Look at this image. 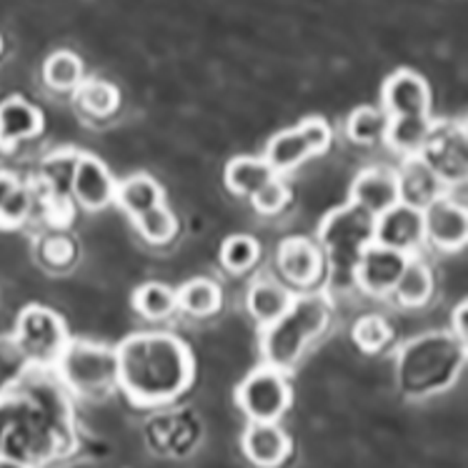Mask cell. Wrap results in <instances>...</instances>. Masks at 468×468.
Masks as SVG:
<instances>
[{
    "label": "cell",
    "instance_id": "6da1fadb",
    "mask_svg": "<svg viewBox=\"0 0 468 468\" xmlns=\"http://www.w3.org/2000/svg\"><path fill=\"white\" fill-rule=\"evenodd\" d=\"M118 388L138 406H161L188 391L196 376L191 348L168 331H144L115 346Z\"/></svg>",
    "mask_w": 468,
    "mask_h": 468
},
{
    "label": "cell",
    "instance_id": "836d02e7",
    "mask_svg": "<svg viewBox=\"0 0 468 468\" xmlns=\"http://www.w3.org/2000/svg\"><path fill=\"white\" fill-rule=\"evenodd\" d=\"M288 201H291V191L278 176H273L261 191L250 196V206L259 210L261 216H276V213L286 208Z\"/></svg>",
    "mask_w": 468,
    "mask_h": 468
},
{
    "label": "cell",
    "instance_id": "d6a6232c",
    "mask_svg": "<svg viewBox=\"0 0 468 468\" xmlns=\"http://www.w3.org/2000/svg\"><path fill=\"white\" fill-rule=\"evenodd\" d=\"M354 344L364 351V354H381L386 346L391 344L393 328L391 324L378 314L361 315L354 324Z\"/></svg>",
    "mask_w": 468,
    "mask_h": 468
},
{
    "label": "cell",
    "instance_id": "ac0fdd59",
    "mask_svg": "<svg viewBox=\"0 0 468 468\" xmlns=\"http://www.w3.org/2000/svg\"><path fill=\"white\" fill-rule=\"evenodd\" d=\"M399 191H401V203H409L413 208H429L431 203L446 196V186L439 176L433 173L429 163L420 155H409L403 158L399 168Z\"/></svg>",
    "mask_w": 468,
    "mask_h": 468
},
{
    "label": "cell",
    "instance_id": "f35d334b",
    "mask_svg": "<svg viewBox=\"0 0 468 468\" xmlns=\"http://www.w3.org/2000/svg\"><path fill=\"white\" fill-rule=\"evenodd\" d=\"M463 125V131H466V135H468V118H466V123H461Z\"/></svg>",
    "mask_w": 468,
    "mask_h": 468
},
{
    "label": "cell",
    "instance_id": "30bf717a",
    "mask_svg": "<svg viewBox=\"0 0 468 468\" xmlns=\"http://www.w3.org/2000/svg\"><path fill=\"white\" fill-rule=\"evenodd\" d=\"M409 259L411 256H406L401 250L386 249L381 243H371L364 250V256L358 259V266H356L354 273V286L358 291H364L366 296H391Z\"/></svg>",
    "mask_w": 468,
    "mask_h": 468
},
{
    "label": "cell",
    "instance_id": "3957f363",
    "mask_svg": "<svg viewBox=\"0 0 468 468\" xmlns=\"http://www.w3.org/2000/svg\"><path fill=\"white\" fill-rule=\"evenodd\" d=\"M331 315L334 308L325 293H296L286 314L273 324L263 325L261 351L266 366L283 373L291 371L303 358L308 346H314L325 334V328L331 325Z\"/></svg>",
    "mask_w": 468,
    "mask_h": 468
},
{
    "label": "cell",
    "instance_id": "5bb4252c",
    "mask_svg": "<svg viewBox=\"0 0 468 468\" xmlns=\"http://www.w3.org/2000/svg\"><path fill=\"white\" fill-rule=\"evenodd\" d=\"M115 188H118V181H115L113 173L108 171V165H105L98 155H78L70 193L76 196V201L80 203L83 208H108L111 203H115Z\"/></svg>",
    "mask_w": 468,
    "mask_h": 468
},
{
    "label": "cell",
    "instance_id": "ba28073f",
    "mask_svg": "<svg viewBox=\"0 0 468 468\" xmlns=\"http://www.w3.org/2000/svg\"><path fill=\"white\" fill-rule=\"evenodd\" d=\"M236 401L249 420H281L293 401V391L286 373L273 366H261L240 381Z\"/></svg>",
    "mask_w": 468,
    "mask_h": 468
},
{
    "label": "cell",
    "instance_id": "484cf974",
    "mask_svg": "<svg viewBox=\"0 0 468 468\" xmlns=\"http://www.w3.org/2000/svg\"><path fill=\"white\" fill-rule=\"evenodd\" d=\"M391 113L378 105H361L346 121V135L358 145H376L386 141Z\"/></svg>",
    "mask_w": 468,
    "mask_h": 468
},
{
    "label": "cell",
    "instance_id": "4fadbf2b",
    "mask_svg": "<svg viewBox=\"0 0 468 468\" xmlns=\"http://www.w3.org/2000/svg\"><path fill=\"white\" fill-rule=\"evenodd\" d=\"M276 266L286 283L296 288H311L324 276V250L306 236H293L278 246Z\"/></svg>",
    "mask_w": 468,
    "mask_h": 468
},
{
    "label": "cell",
    "instance_id": "44dd1931",
    "mask_svg": "<svg viewBox=\"0 0 468 468\" xmlns=\"http://www.w3.org/2000/svg\"><path fill=\"white\" fill-rule=\"evenodd\" d=\"M115 203L128 213V218L133 220L141 213H145V210L165 203V196H163L161 183L155 181L154 176H148V173H133L125 181L118 183V188H115Z\"/></svg>",
    "mask_w": 468,
    "mask_h": 468
},
{
    "label": "cell",
    "instance_id": "f1b7e54d",
    "mask_svg": "<svg viewBox=\"0 0 468 468\" xmlns=\"http://www.w3.org/2000/svg\"><path fill=\"white\" fill-rule=\"evenodd\" d=\"M43 78L53 90L73 93L83 83V60L70 50H56L43 66Z\"/></svg>",
    "mask_w": 468,
    "mask_h": 468
},
{
    "label": "cell",
    "instance_id": "9c48e42d",
    "mask_svg": "<svg viewBox=\"0 0 468 468\" xmlns=\"http://www.w3.org/2000/svg\"><path fill=\"white\" fill-rule=\"evenodd\" d=\"M419 155L429 163L446 188L468 183V135L461 123L433 121V131Z\"/></svg>",
    "mask_w": 468,
    "mask_h": 468
},
{
    "label": "cell",
    "instance_id": "f546056e",
    "mask_svg": "<svg viewBox=\"0 0 468 468\" xmlns=\"http://www.w3.org/2000/svg\"><path fill=\"white\" fill-rule=\"evenodd\" d=\"M133 226L141 233V239L154 243V246L171 243L176 239V233H178V218H176V213L165 203L141 213L138 218H133Z\"/></svg>",
    "mask_w": 468,
    "mask_h": 468
},
{
    "label": "cell",
    "instance_id": "1f68e13d",
    "mask_svg": "<svg viewBox=\"0 0 468 468\" xmlns=\"http://www.w3.org/2000/svg\"><path fill=\"white\" fill-rule=\"evenodd\" d=\"M30 193L13 176L0 173V226H18L28 216Z\"/></svg>",
    "mask_w": 468,
    "mask_h": 468
},
{
    "label": "cell",
    "instance_id": "8fae6325",
    "mask_svg": "<svg viewBox=\"0 0 468 468\" xmlns=\"http://www.w3.org/2000/svg\"><path fill=\"white\" fill-rule=\"evenodd\" d=\"M373 243L401 250L406 256H416V250L426 243L423 210L413 208L409 203H396L388 210H383L381 216H376Z\"/></svg>",
    "mask_w": 468,
    "mask_h": 468
},
{
    "label": "cell",
    "instance_id": "ffe728a7",
    "mask_svg": "<svg viewBox=\"0 0 468 468\" xmlns=\"http://www.w3.org/2000/svg\"><path fill=\"white\" fill-rule=\"evenodd\" d=\"M293 298H296V293L286 283H281L278 278L263 276L250 283L249 296H246V306H249L250 315L261 325H268L286 314L291 303H293Z\"/></svg>",
    "mask_w": 468,
    "mask_h": 468
},
{
    "label": "cell",
    "instance_id": "e575fe53",
    "mask_svg": "<svg viewBox=\"0 0 468 468\" xmlns=\"http://www.w3.org/2000/svg\"><path fill=\"white\" fill-rule=\"evenodd\" d=\"M78 155L80 154H76V151L73 154H60L46 163V176H48V181L56 186L58 191L70 193V188H73V173H76Z\"/></svg>",
    "mask_w": 468,
    "mask_h": 468
},
{
    "label": "cell",
    "instance_id": "8d00e7d4",
    "mask_svg": "<svg viewBox=\"0 0 468 468\" xmlns=\"http://www.w3.org/2000/svg\"><path fill=\"white\" fill-rule=\"evenodd\" d=\"M451 331L459 335V341L468 348V298L456 306L453 318H451Z\"/></svg>",
    "mask_w": 468,
    "mask_h": 468
},
{
    "label": "cell",
    "instance_id": "8992f818",
    "mask_svg": "<svg viewBox=\"0 0 468 468\" xmlns=\"http://www.w3.org/2000/svg\"><path fill=\"white\" fill-rule=\"evenodd\" d=\"M331 141H334V133H331V125L325 123V118L311 115L293 128L273 135L266 144L263 158L281 176V173L298 168L308 158L324 155L331 148Z\"/></svg>",
    "mask_w": 468,
    "mask_h": 468
},
{
    "label": "cell",
    "instance_id": "4dcf8cb0",
    "mask_svg": "<svg viewBox=\"0 0 468 468\" xmlns=\"http://www.w3.org/2000/svg\"><path fill=\"white\" fill-rule=\"evenodd\" d=\"M261 259V243L249 233H233L220 246V263L230 273H246L256 266Z\"/></svg>",
    "mask_w": 468,
    "mask_h": 468
},
{
    "label": "cell",
    "instance_id": "ab89813d",
    "mask_svg": "<svg viewBox=\"0 0 468 468\" xmlns=\"http://www.w3.org/2000/svg\"><path fill=\"white\" fill-rule=\"evenodd\" d=\"M0 48H3V40H0Z\"/></svg>",
    "mask_w": 468,
    "mask_h": 468
},
{
    "label": "cell",
    "instance_id": "d590c367",
    "mask_svg": "<svg viewBox=\"0 0 468 468\" xmlns=\"http://www.w3.org/2000/svg\"><path fill=\"white\" fill-rule=\"evenodd\" d=\"M43 256H46V261H48L50 266L63 268L76 259V243L70 239H66V236H50V239L43 243Z\"/></svg>",
    "mask_w": 468,
    "mask_h": 468
},
{
    "label": "cell",
    "instance_id": "e0dca14e",
    "mask_svg": "<svg viewBox=\"0 0 468 468\" xmlns=\"http://www.w3.org/2000/svg\"><path fill=\"white\" fill-rule=\"evenodd\" d=\"M243 453L259 468H278L291 456V439L278 420H250L243 433Z\"/></svg>",
    "mask_w": 468,
    "mask_h": 468
},
{
    "label": "cell",
    "instance_id": "7a4b0ae2",
    "mask_svg": "<svg viewBox=\"0 0 468 468\" xmlns=\"http://www.w3.org/2000/svg\"><path fill=\"white\" fill-rule=\"evenodd\" d=\"M468 348L453 331H431L411 338L396 356V381L406 399H429L459 381Z\"/></svg>",
    "mask_w": 468,
    "mask_h": 468
},
{
    "label": "cell",
    "instance_id": "4316f807",
    "mask_svg": "<svg viewBox=\"0 0 468 468\" xmlns=\"http://www.w3.org/2000/svg\"><path fill=\"white\" fill-rule=\"evenodd\" d=\"M133 308L148 321H165L178 311V293L176 288L161 281H148L133 291Z\"/></svg>",
    "mask_w": 468,
    "mask_h": 468
},
{
    "label": "cell",
    "instance_id": "52a82bcc",
    "mask_svg": "<svg viewBox=\"0 0 468 468\" xmlns=\"http://www.w3.org/2000/svg\"><path fill=\"white\" fill-rule=\"evenodd\" d=\"M70 341L66 321L46 306H28L18 315L16 346L18 354L40 366H56L63 348Z\"/></svg>",
    "mask_w": 468,
    "mask_h": 468
},
{
    "label": "cell",
    "instance_id": "5b68a950",
    "mask_svg": "<svg viewBox=\"0 0 468 468\" xmlns=\"http://www.w3.org/2000/svg\"><path fill=\"white\" fill-rule=\"evenodd\" d=\"M56 366L63 383L83 399H103L118 388V354L111 346L70 338Z\"/></svg>",
    "mask_w": 468,
    "mask_h": 468
},
{
    "label": "cell",
    "instance_id": "7c38bea8",
    "mask_svg": "<svg viewBox=\"0 0 468 468\" xmlns=\"http://www.w3.org/2000/svg\"><path fill=\"white\" fill-rule=\"evenodd\" d=\"M426 243L443 253H453L468 246V206L441 196L429 208H423Z\"/></svg>",
    "mask_w": 468,
    "mask_h": 468
},
{
    "label": "cell",
    "instance_id": "7402d4cb",
    "mask_svg": "<svg viewBox=\"0 0 468 468\" xmlns=\"http://www.w3.org/2000/svg\"><path fill=\"white\" fill-rule=\"evenodd\" d=\"M431 131H433V115H391V125L386 133V144L391 151L409 158V155H419L423 145L429 141Z\"/></svg>",
    "mask_w": 468,
    "mask_h": 468
},
{
    "label": "cell",
    "instance_id": "603a6c76",
    "mask_svg": "<svg viewBox=\"0 0 468 468\" xmlns=\"http://www.w3.org/2000/svg\"><path fill=\"white\" fill-rule=\"evenodd\" d=\"M273 176H278L266 163L263 155H236L226 165V186L230 193L250 198L253 193L261 191Z\"/></svg>",
    "mask_w": 468,
    "mask_h": 468
},
{
    "label": "cell",
    "instance_id": "74e56055",
    "mask_svg": "<svg viewBox=\"0 0 468 468\" xmlns=\"http://www.w3.org/2000/svg\"><path fill=\"white\" fill-rule=\"evenodd\" d=\"M0 468H30L26 461L16 459V456H0Z\"/></svg>",
    "mask_w": 468,
    "mask_h": 468
},
{
    "label": "cell",
    "instance_id": "d6986e66",
    "mask_svg": "<svg viewBox=\"0 0 468 468\" xmlns=\"http://www.w3.org/2000/svg\"><path fill=\"white\" fill-rule=\"evenodd\" d=\"M43 131V115L33 103L23 98H8L0 103V151L16 148Z\"/></svg>",
    "mask_w": 468,
    "mask_h": 468
},
{
    "label": "cell",
    "instance_id": "9a60e30c",
    "mask_svg": "<svg viewBox=\"0 0 468 468\" xmlns=\"http://www.w3.org/2000/svg\"><path fill=\"white\" fill-rule=\"evenodd\" d=\"M381 103L391 115H429V80L416 70L401 68V70H396L386 78L381 88Z\"/></svg>",
    "mask_w": 468,
    "mask_h": 468
},
{
    "label": "cell",
    "instance_id": "277c9868",
    "mask_svg": "<svg viewBox=\"0 0 468 468\" xmlns=\"http://www.w3.org/2000/svg\"><path fill=\"white\" fill-rule=\"evenodd\" d=\"M376 216L356 203L325 213L318 226V246L324 250L325 263L338 286H354V273L358 259L373 243Z\"/></svg>",
    "mask_w": 468,
    "mask_h": 468
},
{
    "label": "cell",
    "instance_id": "d4e9b609",
    "mask_svg": "<svg viewBox=\"0 0 468 468\" xmlns=\"http://www.w3.org/2000/svg\"><path fill=\"white\" fill-rule=\"evenodd\" d=\"M176 293H178V308L193 318H208L218 314L223 306V291L213 278L186 281L181 288H176Z\"/></svg>",
    "mask_w": 468,
    "mask_h": 468
},
{
    "label": "cell",
    "instance_id": "cb8c5ba5",
    "mask_svg": "<svg viewBox=\"0 0 468 468\" xmlns=\"http://www.w3.org/2000/svg\"><path fill=\"white\" fill-rule=\"evenodd\" d=\"M391 296L406 308L426 306L433 296V273H431L429 263L420 261L419 256H411Z\"/></svg>",
    "mask_w": 468,
    "mask_h": 468
},
{
    "label": "cell",
    "instance_id": "2e32d148",
    "mask_svg": "<svg viewBox=\"0 0 468 468\" xmlns=\"http://www.w3.org/2000/svg\"><path fill=\"white\" fill-rule=\"evenodd\" d=\"M351 203L361 206L373 216H381L396 203H401L399 173L388 165H371L358 173L351 183Z\"/></svg>",
    "mask_w": 468,
    "mask_h": 468
},
{
    "label": "cell",
    "instance_id": "83f0119b",
    "mask_svg": "<svg viewBox=\"0 0 468 468\" xmlns=\"http://www.w3.org/2000/svg\"><path fill=\"white\" fill-rule=\"evenodd\" d=\"M78 108L90 118H111L121 105V93L113 83L101 78H83V83L73 90Z\"/></svg>",
    "mask_w": 468,
    "mask_h": 468
}]
</instances>
